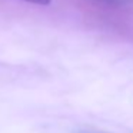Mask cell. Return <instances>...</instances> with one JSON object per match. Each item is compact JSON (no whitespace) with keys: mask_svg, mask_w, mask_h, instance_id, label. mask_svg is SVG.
Wrapping results in <instances>:
<instances>
[{"mask_svg":"<svg viewBox=\"0 0 133 133\" xmlns=\"http://www.w3.org/2000/svg\"><path fill=\"white\" fill-rule=\"evenodd\" d=\"M24 2H29V3H33V4H42V6H46V4H50L52 0H24Z\"/></svg>","mask_w":133,"mask_h":133,"instance_id":"obj_1","label":"cell"},{"mask_svg":"<svg viewBox=\"0 0 133 133\" xmlns=\"http://www.w3.org/2000/svg\"><path fill=\"white\" fill-rule=\"evenodd\" d=\"M86 133H100V132H86Z\"/></svg>","mask_w":133,"mask_h":133,"instance_id":"obj_2","label":"cell"}]
</instances>
